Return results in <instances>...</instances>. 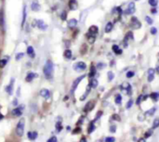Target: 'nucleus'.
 <instances>
[{
  "label": "nucleus",
  "instance_id": "1",
  "mask_svg": "<svg viewBox=\"0 0 159 142\" xmlns=\"http://www.w3.org/2000/svg\"><path fill=\"white\" fill-rule=\"evenodd\" d=\"M53 72H54V66H53V63L51 60H48L46 62V64L44 66V69H43V73H44V75L47 79H52L53 77Z\"/></svg>",
  "mask_w": 159,
  "mask_h": 142
},
{
  "label": "nucleus",
  "instance_id": "2",
  "mask_svg": "<svg viewBox=\"0 0 159 142\" xmlns=\"http://www.w3.org/2000/svg\"><path fill=\"white\" fill-rule=\"evenodd\" d=\"M24 125H25V120L22 118V119L18 123L17 127H16V134H17L19 137H22V135H23Z\"/></svg>",
  "mask_w": 159,
  "mask_h": 142
},
{
  "label": "nucleus",
  "instance_id": "3",
  "mask_svg": "<svg viewBox=\"0 0 159 142\" xmlns=\"http://www.w3.org/2000/svg\"><path fill=\"white\" fill-rule=\"evenodd\" d=\"M34 24H35L34 26H36V27H37L39 30H41V31H45V30H47V28H48L47 23L44 22V21H41V20H34Z\"/></svg>",
  "mask_w": 159,
  "mask_h": 142
},
{
  "label": "nucleus",
  "instance_id": "4",
  "mask_svg": "<svg viewBox=\"0 0 159 142\" xmlns=\"http://www.w3.org/2000/svg\"><path fill=\"white\" fill-rule=\"evenodd\" d=\"M86 67H87V65H86L85 62H83V61H78V62H76L73 66L74 70L76 71V72H82V71H84L86 69Z\"/></svg>",
  "mask_w": 159,
  "mask_h": 142
},
{
  "label": "nucleus",
  "instance_id": "5",
  "mask_svg": "<svg viewBox=\"0 0 159 142\" xmlns=\"http://www.w3.org/2000/svg\"><path fill=\"white\" fill-rule=\"evenodd\" d=\"M84 77H86L85 75H81V76L77 77L75 80L74 81V83H73V86H72V88H71V92L72 93H74V91L76 89V87H78V85H79V83L84 79Z\"/></svg>",
  "mask_w": 159,
  "mask_h": 142
},
{
  "label": "nucleus",
  "instance_id": "6",
  "mask_svg": "<svg viewBox=\"0 0 159 142\" xmlns=\"http://www.w3.org/2000/svg\"><path fill=\"white\" fill-rule=\"evenodd\" d=\"M40 95H41V97H43V98H46V99H48V98H50V92L47 88H43V89L40 90Z\"/></svg>",
  "mask_w": 159,
  "mask_h": 142
},
{
  "label": "nucleus",
  "instance_id": "7",
  "mask_svg": "<svg viewBox=\"0 0 159 142\" xmlns=\"http://www.w3.org/2000/svg\"><path fill=\"white\" fill-rule=\"evenodd\" d=\"M135 12V4L133 3V2H130L129 4H128V6H127V10H126V13H127V15L129 14H133Z\"/></svg>",
  "mask_w": 159,
  "mask_h": 142
},
{
  "label": "nucleus",
  "instance_id": "8",
  "mask_svg": "<svg viewBox=\"0 0 159 142\" xmlns=\"http://www.w3.org/2000/svg\"><path fill=\"white\" fill-rule=\"evenodd\" d=\"M37 77H38V74H37V73L30 72V73H27L25 80H26V82H32L34 78H37Z\"/></svg>",
  "mask_w": 159,
  "mask_h": 142
},
{
  "label": "nucleus",
  "instance_id": "9",
  "mask_svg": "<svg viewBox=\"0 0 159 142\" xmlns=\"http://www.w3.org/2000/svg\"><path fill=\"white\" fill-rule=\"evenodd\" d=\"M40 9H41V7H40V4L38 3V1L37 0H34L32 5H31V9L33 11H39Z\"/></svg>",
  "mask_w": 159,
  "mask_h": 142
},
{
  "label": "nucleus",
  "instance_id": "10",
  "mask_svg": "<svg viewBox=\"0 0 159 142\" xmlns=\"http://www.w3.org/2000/svg\"><path fill=\"white\" fill-rule=\"evenodd\" d=\"M15 80L14 79H11L10 80V83L9 84V86L6 87V92L9 94V95H12L13 93V84H14Z\"/></svg>",
  "mask_w": 159,
  "mask_h": 142
},
{
  "label": "nucleus",
  "instance_id": "11",
  "mask_svg": "<svg viewBox=\"0 0 159 142\" xmlns=\"http://www.w3.org/2000/svg\"><path fill=\"white\" fill-rule=\"evenodd\" d=\"M22 110H23V106H20V107H18V108H15V109L12 110V115H14V116H21V113H22Z\"/></svg>",
  "mask_w": 159,
  "mask_h": 142
},
{
  "label": "nucleus",
  "instance_id": "12",
  "mask_svg": "<svg viewBox=\"0 0 159 142\" xmlns=\"http://www.w3.org/2000/svg\"><path fill=\"white\" fill-rule=\"evenodd\" d=\"M131 25L133 28L135 29H139L140 27V22L138 21V19L136 17H132L131 18Z\"/></svg>",
  "mask_w": 159,
  "mask_h": 142
},
{
  "label": "nucleus",
  "instance_id": "13",
  "mask_svg": "<svg viewBox=\"0 0 159 142\" xmlns=\"http://www.w3.org/2000/svg\"><path fill=\"white\" fill-rule=\"evenodd\" d=\"M69 8L71 10H75L77 9L78 8V4H77V1L76 0H69Z\"/></svg>",
  "mask_w": 159,
  "mask_h": 142
},
{
  "label": "nucleus",
  "instance_id": "14",
  "mask_svg": "<svg viewBox=\"0 0 159 142\" xmlns=\"http://www.w3.org/2000/svg\"><path fill=\"white\" fill-rule=\"evenodd\" d=\"M27 137H28V138H29L30 140H34V139H36V137H37V132H35V131L28 132Z\"/></svg>",
  "mask_w": 159,
  "mask_h": 142
},
{
  "label": "nucleus",
  "instance_id": "15",
  "mask_svg": "<svg viewBox=\"0 0 159 142\" xmlns=\"http://www.w3.org/2000/svg\"><path fill=\"white\" fill-rule=\"evenodd\" d=\"M92 109H93V103H92L91 101H89V102H87V105L85 106V108H84V111L87 112V111L91 110Z\"/></svg>",
  "mask_w": 159,
  "mask_h": 142
},
{
  "label": "nucleus",
  "instance_id": "16",
  "mask_svg": "<svg viewBox=\"0 0 159 142\" xmlns=\"http://www.w3.org/2000/svg\"><path fill=\"white\" fill-rule=\"evenodd\" d=\"M87 40H88V42H89L90 44L94 43V41H95V34H92V33H88L87 34Z\"/></svg>",
  "mask_w": 159,
  "mask_h": 142
},
{
  "label": "nucleus",
  "instance_id": "17",
  "mask_svg": "<svg viewBox=\"0 0 159 142\" xmlns=\"http://www.w3.org/2000/svg\"><path fill=\"white\" fill-rule=\"evenodd\" d=\"M27 54L29 55L31 58H34V47L33 46H28L27 47Z\"/></svg>",
  "mask_w": 159,
  "mask_h": 142
},
{
  "label": "nucleus",
  "instance_id": "18",
  "mask_svg": "<svg viewBox=\"0 0 159 142\" xmlns=\"http://www.w3.org/2000/svg\"><path fill=\"white\" fill-rule=\"evenodd\" d=\"M98 81L96 80V79H94V78H92L91 80H90V83H89V87L91 88H96L97 87H98Z\"/></svg>",
  "mask_w": 159,
  "mask_h": 142
},
{
  "label": "nucleus",
  "instance_id": "19",
  "mask_svg": "<svg viewBox=\"0 0 159 142\" xmlns=\"http://www.w3.org/2000/svg\"><path fill=\"white\" fill-rule=\"evenodd\" d=\"M88 33H92V34H96V33H98V27L95 26V25L90 26L89 29H88Z\"/></svg>",
  "mask_w": 159,
  "mask_h": 142
},
{
  "label": "nucleus",
  "instance_id": "20",
  "mask_svg": "<svg viewBox=\"0 0 159 142\" xmlns=\"http://www.w3.org/2000/svg\"><path fill=\"white\" fill-rule=\"evenodd\" d=\"M76 24H77V21H76L75 19H72V20H70V21L68 22V26H69L70 28H74V27H75Z\"/></svg>",
  "mask_w": 159,
  "mask_h": 142
},
{
  "label": "nucleus",
  "instance_id": "21",
  "mask_svg": "<svg viewBox=\"0 0 159 142\" xmlns=\"http://www.w3.org/2000/svg\"><path fill=\"white\" fill-rule=\"evenodd\" d=\"M26 21V6L23 7V11H22V22H21V26L24 25Z\"/></svg>",
  "mask_w": 159,
  "mask_h": 142
},
{
  "label": "nucleus",
  "instance_id": "22",
  "mask_svg": "<svg viewBox=\"0 0 159 142\" xmlns=\"http://www.w3.org/2000/svg\"><path fill=\"white\" fill-rule=\"evenodd\" d=\"M95 124H94V122H91L90 124H89V126H88V128H87V133L88 134H91L92 132L95 130Z\"/></svg>",
  "mask_w": 159,
  "mask_h": 142
},
{
  "label": "nucleus",
  "instance_id": "23",
  "mask_svg": "<svg viewBox=\"0 0 159 142\" xmlns=\"http://www.w3.org/2000/svg\"><path fill=\"white\" fill-rule=\"evenodd\" d=\"M112 29H113V23H112V22H108V23L106 24L105 29H104L105 33H110V32L112 31Z\"/></svg>",
  "mask_w": 159,
  "mask_h": 142
},
{
  "label": "nucleus",
  "instance_id": "24",
  "mask_svg": "<svg viewBox=\"0 0 159 142\" xmlns=\"http://www.w3.org/2000/svg\"><path fill=\"white\" fill-rule=\"evenodd\" d=\"M150 97H151L152 99H154V101H157V100L159 99V93H157V92H154V93H152V94L150 95Z\"/></svg>",
  "mask_w": 159,
  "mask_h": 142
},
{
  "label": "nucleus",
  "instance_id": "25",
  "mask_svg": "<svg viewBox=\"0 0 159 142\" xmlns=\"http://www.w3.org/2000/svg\"><path fill=\"white\" fill-rule=\"evenodd\" d=\"M96 73V69L94 65H91L90 66V73H89V74H88V76L90 77V78H92V77H94Z\"/></svg>",
  "mask_w": 159,
  "mask_h": 142
},
{
  "label": "nucleus",
  "instance_id": "26",
  "mask_svg": "<svg viewBox=\"0 0 159 142\" xmlns=\"http://www.w3.org/2000/svg\"><path fill=\"white\" fill-rule=\"evenodd\" d=\"M64 58H66V59H71L72 58V51L70 50V49H66L65 51H64Z\"/></svg>",
  "mask_w": 159,
  "mask_h": 142
},
{
  "label": "nucleus",
  "instance_id": "27",
  "mask_svg": "<svg viewBox=\"0 0 159 142\" xmlns=\"http://www.w3.org/2000/svg\"><path fill=\"white\" fill-rule=\"evenodd\" d=\"M112 49H113V51H114V52H116V54H121V53H122V50H121V49H119L118 46H116V45H114V46H113V47H112Z\"/></svg>",
  "mask_w": 159,
  "mask_h": 142
},
{
  "label": "nucleus",
  "instance_id": "28",
  "mask_svg": "<svg viewBox=\"0 0 159 142\" xmlns=\"http://www.w3.org/2000/svg\"><path fill=\"white\" fill-rule=\"evenodd\" d=\"M7 63H8L7 59H2V60H0V68H4L5 66L7 65Z\"/></svg>",
  "mask_w": 159,
  "mask_h": 142
},
{
  "label": "nucleus",
  "instance_id": "29",
  "mask_svg": "<svg viewBox=\"0 0 159 142\" xmlns=\"http://www.w3.org/2000/svg\"><path fill=\"white\" fill-rule=\"evenodd\" d=\"M56 129H57V132H61V131H62V129H63L62 122H57V124H56Z\"/></svg>",
  "mask_w": 159,
  "mask_h": 142
},
{
  "label": "nucleus",
  "instance_id": "30",
  "mask_svg": "<svg viewBox=\"0 0 159 142\" xmlns=\"http://www.w3.org/2000/svg\"><path fill=\"white\" fill-rule=\"evenodd\" d=\"M107 76H108V81H112L113 79H114V77H115V74L112 73V72H108L107 73Z\"/></svg>",
  "mask_w": 159,
  "mask_h": 142
},
{
  "label": "nucleus",
  "instance_id": "31",
  "mask_svg": "<svg viewBox=\"0 0 159 142\" xmlns=\"http://www.w3.org/2000/svg\"><path fill=\"white\" fill-rule=\"evenodd\" d=\"M121 101H122V96L118 94V95H116V104H120Z\"/></svg>",
  "mask_w": 159,
  "mask_h": 142
},
{
  "label": "nucleus",
  "instance_id": "32",
  "mask_svg": "<svg viewBox=\"0 0 159 142\" xmlns=\"http://www.w3.org/2000/svg\"><path fill=\"white\" fill-rule=\"evenodd\" d=\"M158 126H159V118H157V119H155V120L154 121L153 129H154V128H156V127H158Z\"/></svg>",
  "mask_w": 159,
  "mask_h": 142
},
{
  "label": "nucleus",
  "instance_id": "33",
  "mask_svg": "<svg viewBox=\"0 0 159 142\" xmlns=\"http://www.w3.org/2000/svg\"><path fill=\"white\" fill-rule=\"evenodd\" d=\"M157 0H149V4L152 6V7H155L157 5Z\"/></svg>",
  "mask_w": 159,
  "mask_h": 142
},
{
  "label": "nucleus",
  "instance_id": "34",
  "mask_svg": "<svg viewBox=\"0 0 159 142\" xmlns=\"http://www.w3.org/2000/svg\"><path fill=\"white\" fill-rule=\"evenodd\" d=\"M152 134H153V130L152 129H150L149 131H147V132H145V134H144V137H150L151 136H152Z\"/></svg>",
  "mask_w": 159,
  "mask_h": 142
},
{
  "label": "nucleus",
  "instance_id": "35",
  "mask_svg": "<svg viewBox=\"0 0 159 142\" xmlns=\"http://www.w3.org/2000/svg\"><path fill=\"white\" fill-rule=\"evenodd\" d=\"M115 141H116V139L113 137H107L105 138V142H115Z\"/></svg>",
  "mask_w": 159,
  "mask_h": 142
},
{
  "label": "nucleus",
  "instance_id": "36",
  "mask_svg": "<svg viewBox=\"0 0 159 142\" xmlns=\"http://www.w3.org/2000/svg\"><path fill=\"white\" fill-rule=\"evenodd\" d=\"M132 104H133V100L132 99H129L128 101H127V109H129V108H131L132 107Z\"/></svg>",
  "mask_w": 159,
  "mask_h": 142
},
{
  "label": "nucleus",
  "instance_id": "37",
  "mask_svg": "<svg viewBox=\"0 0 159 142\" xmlns=\"http://www.w3.org/2000/svg\"><path fill=\"white\" fill-rule=\"evenodd\" d=\"M23 56H24V54L21 52V53H18V54L16 55V60H20L21 59H22L23 58Z\"/></svg>",
  "mask_w": 159,
  "mask_h": 142
},
{
  "label": "nucleus",
  "instance_id": "38",
  "mask_svg": "<svg viewBox=\"0 0 159 142\" xmlns=\"http://www.w3.org/2000/svg\"><path fill=\"white\" fill-rule=\"evenodd\" d=\"M145 20H146V22H148V24H151V25H152L153 22H154V21L152 20V18H150L149 16H146V17H145Z\"/></svg>",
  "mask_w": 159,
  "mask_h": 142
},
{
  "label": "nucleus",
  "instance_id": "39",
  "mask_svg": "<svg viewBox=\"0 0 159 142\" xmlns=\"http://www.w3.org/2000/svg\"><path fill=\"white\" fill-rule=\"evenodd\" d=\"M142 98H143V96H142V95H140V96H139L138 99H137V101H136V104H137V105H139V104H140L141 100H143Z\"/></svg>",
  "mask_w": 159,
  "mask_h": 142
},
{
  "label": "nucleus",
  "instance_id": "40",
  "mask_svg": "<svg viewBox=\"0 0 159 142\" xmlns=\"http://www.w3.org/2000/svg\"><path fill=\"white\" fill-rule=\"evenodd\" d=\"M154 111H155V108H153V110H149L148 111L146 112V114H149V115H154Z\"/></svg>",
  "mask_w": 159,
  "mask_h": 142
},
{
  "label": "nucleus",
  "instance_id": "41",
  "mask_svg": "<svg viewBox=\"0 0 159 142\" xmlns=\"http://www.w3.org/2000/svg\"><path fill=\"white\" fill-rule=\"evenodd\" d=\"M105 67V64H103V63H101V62H100L98 65H97V68H98V70H101V69H103Z\"/></svg>",
  "mask_w": 159,
  "mask_h": 142
},
{
  "label": "nucleus",
  "instance_id": "42",
  "mask_svg": "<svg viewBox=\"0 0 159 142\" xmlns=\"http://www.w3.org/2000/svg\"><path fill=\"white\" fill-rule=\"evenodd\" d=\"M116 131V125H112V126L110 127V132H111V133H115Z\"/></svg>",
  "mask_w": 159,
  "mask_h": 142
},
{
  "label": "nucleus",
  "instance_id": "43",
  "mask_svg": "<svg viewBox=\"0 0 159 142\" xmlns=\"http://www.w3.org/2000/svg\"><path fill=\"white\" fill-rule=\"evenodd\" d=\"M134 76V73L133 72H127V78H131Z\"/></svg>",
  "mask_w": 159,
  "mask_h": 142
},
{
  "label": "nucleus",
  "instance_id": "44",
  "mask_svg": "<svg viewBox=\"0 0 159 142\" xmlns=\"http://www.w3.org/2000/svg\"><path fill=\"white\" fill-rule=\"evenodd\" d=\"M47 142H57V137H51Z\"/></svg>",
  "mask_w": 159,
  "mask_h": 142
},
{
  "label": "nucleus",
  "instance_id": "45",
  "mask_svg": "<svg viewBox=\"0 0 159 142\" xmlns=\"http://www.w3.org/2000/svg\"><path fill=\"white\" fill-rule=\"evenodd\" d=\"M154 79V74H149L148 76V82H152Z\"/></svg>",
  "mask_w": 159,
  "mask_h": 142
},
{
  "label": "nucleus",
  "instance_id": "46",
  "mask_svg": "<svg viewBox=\"0 0 159 142\" xmlns=\"http://www.w3.org/2000/svg\"><path fill=\"white\" fill-rule=\"evenodd\" d=\"M151 33H152V34H155V33H157V29L154 28V27H152L151 28Z\"/></svg>",
  "mask_w": 159,
  "mask_h": 142
},
{
  "label": "nucleus",
  "instance_id": "47",
  "mask_svg": "<svg viewBox=\"0 0 159 142\" xmlns=\"http://www.w3.org/2000/svg\"><path fill=\"white\" fill-rule=\"evenodd\" d=\"M61 17H62V20H66V17H67V14H66V12H65V11H63V13H62V16H61Z\"/></svg>",
  "mask_w": 159,
  "mask_h": 142
},
{
  "label": "nucleus",
  "instance_id": "48",
  "mask_svg": "<svg viewBox=\"0 0 159 142\" xmlns=\"http://www.w3.org/2000/svg\"><path fill=\"white\" fill-rule=\"evenodd\" d=\"M81 132V128L80 127H77V128H75V130L73 131V134H78V133H80Z\"/></svg>",
  "mask_w": 159,
  "mask_h": 142
},
{
  "label": "nucleus",
  "instance_id": "49",
  "mask_svg": "<svg viewBox=\"0 0 159 142\" xmlns=\"http://www.w3.org/2000/svg\"><path fill=\"white\" fill-rule=\"evenodd\" d=\"M101 114H102V111H98V112H97V116H96L95 120H98V119L101 116Z\"/></svg>",
  "mask_w": 159,
  "mask_h": 142
},
{
  "label": "nucleus",
  "instance_id": "50",
  "mask_svg": "<svg viewBox=\"0 0 159 142\" xmlns=\"http://www.w3.org/2000/svg\"><path fill=\"white\" fill-rule=\"evenodd\" d=\"M154 72H155V70H154V69H149L148 73L149 74H154Z\"/></svg>",
  "mask_w": 159,
  "mask_h": 142
},
{
  "label": "nucleus",
  "instance_id": "51",
  "mask_svg": "<svg viewBox=\"0 0 159 142\" xmlns=\"http://www.w3.org/2000/svg\"><path fill=\"white\" fill-rule=\"evenodd\" d=\"M138 142H146V140H145L143 137H141V138H140V139H139Z\"/></svg>",
  "mask_w": 159,
  "mask_h": 142
},
{
  "label": "nucleus",
  "instance_id": "52",
  "mask_svg": "<svg viewBox=\"0 0 159 142\" xmlns=\"http://www.w3.org/2000/svg\"><path fill=\"white\" fill-rule=\"evenodd\" d=\"M113 118H114V119H116V120H119V117H118V116H117L116 114H115V115H114V116H113Z\"/></svg>",
  "mask_w": 159,
  "mask_h": 142
},
{
  "label": "nucleus",
  "instance_id": "53",
  "mask_svg": "<svg viewBox=\"0 0 159 142\" xmlns=\"http://www.w3.org/2000/svg\"><path fill=\"white\" fill-rule=\"evenodd\" d=\"M151 12L154 13V14H155V13H156V9H151Z\"/></svg>",
  "mask_w": 159,
  "mask_h": 142
},
{
  "label": "nucleus",
  "instance_id": "54",
  "mask_svg": "<svg viewBox=\"0 0 159 142\" xmlns=\"http://www.w3.org/2000/svg\"><path fill=\"white\" fill-rule=\"evenodd\" d=\"M80 142H87L86 137H82V138H81V140H80Z\"/></svg>",
  "mask_w": 159,
  "mask_h": 142
},
{
  "label": "nucleus",
  "instance_id": "55",
  "mask_svg": "<svg viewBox=\"0 0 159 142\" xmlns=\"http://www.w3.org/2000/svg\"><path fill=\"white\" fill-rule=\"evenodd\" d=\"M3 119H4V116H3V114H2V113H0V121L3 120Z\"/></svg>",
  "mask_w": 159,
  "mask_h": 142
},
{
  "label": "nucleus",
  "instance_id": "56",
  "mask_svg": "<svg viewBox=\"0 0 159 142\" xmlns=\"http://www.w3.org/2000/svg\"><path fill=\"white\" fill-rule=\"evenodd\" d=\"M156 72H157V73L159 74V66H157V68H156Z\"/></svg>",
  "mask_w": 159,
  "mask_h": 142
},
{
  "label": "nucleus",
  "instance_id": "57",
  "mask_svg": "<svg viewBox=\"0 0 159 142\" xmlns=\"http://www.w3.org/2000/svg\"><path fill=\"white\" fill-rule=\"evenodd\" d=\"M136 1H138V0H136Z\"/></svg>",
  "mask_w": 159,
  "mask_h": 142
}]
</instances>
